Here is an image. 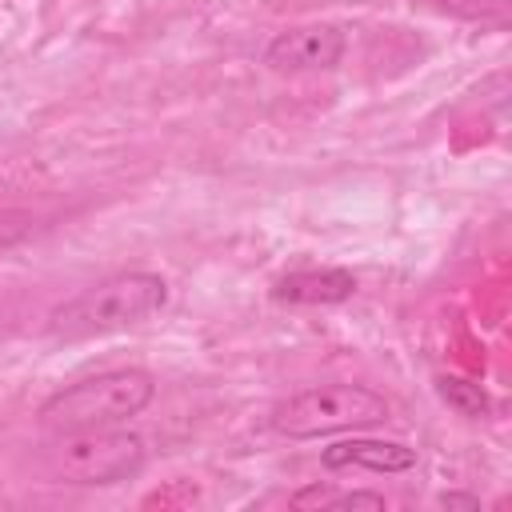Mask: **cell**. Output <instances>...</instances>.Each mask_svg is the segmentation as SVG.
<instances>
[{"label":"cell","instance_id":"obj_9","mask_svg":"<svg viewBox=\"0 0 512 512\" xmlns=\"http://www.w3.org/2000/svg\"><path fill=\"white\" fill-rule=\"evenodd\" d=\"M288 504L292 508H384V496L380 492H364V488L340 492L332 484H308V488L292 492Z\"/></svg>","mask_w":512,"mask_h":512},{"label":"cell","instance_id":"obj_12","mask_svg":"<svg viewBox=\"0 0 512 512\" xmlns=\"http://www.w3.org/2000/svg\"><path fill=\"white\" fill-rule=\"evenodd\" d=\"M440 504H444V508H480V496H468V492H444Z\"/></svg>","mask_w":512,"mask_h":512},{"label":"cell","instance_id":"obj_7","mask_svg":"<svg viewBox=\"0 0 512 512\" xmlns=\"http://www.w3.org/2000/svg\"><path fill=\"white\" fill-rule=\"evenodd\" d=\"M280 304H344L356 296V276L348 268H296L272 284Z\"/></svg>","mask_w":512,"mask_h":512},{"label":"cell","instance_id":"obj_1","mask_svg":"<svg viewBox=\"0 0 512 512\" xmlns=\"http://www.w3.org/2000/svg\"><path fill=\"white\" fill-rule=\"evenodd\" d=\"M168 304V284L156 272H116L84 288L80 296L64 300L48 316L52 340H88L104 332H120L144 324Z\"/></svg>","mask_w":512,"mask_h":512},{"label":"cell","instance_id":"obj_6","mask_svg":"<svg viewBox=\"0 0 512 512\" xmlns=\"http://www.w3.org/2000/svg\"><path fill=\"white\" fill-rule=\"evenodd\" d=\"M324 468H368V472H408L416 468V448L400 444V440H368V436H352V440H336L320 452Z\"/></svg>","mask_w":512,"mask_h":512},{"label":"cell","instance_id":"obj_3","mask_svg":"<svg viewBox=\"0 0 512 512\" xmlns=\"http://www.w3.org/2000/svg\"><path fill=\"white\" fill-rule=\"evenodd\" d=\"M44 472L56 484L80 488H108L144 468V440L136 432L116 428H80V432H52V444L40 456Z\"/></svg>","mask_w":512,"mask_h":512},{"label":"cell","instance_id":"obj_4","mask_svg":"<svg viewBox=\"0 0 512 512\" xmlns=\"http://www.w3.org/2000/svg\"><path fill=\"white\" fill-rule=\"evenodd\" d=\"M388 420V400L364 384H316L280 400L268 416L272 432L288 440H320L336 432L376 428Z\"/></svg>","mask_w":512,"mask_h":512},{"label":"cell","instance_id":"obj_8","mask_svg":"<svg viewBox=\"0 0 512 512\" xmlns=\"http://www.w3.org/2000/svg\"><path fill=\"white\" fill-rule=\"evenodd\" d=\"M436 392H440V400H444L448 408H456V412H460V416H468V420H484V416L492 412L488 392H484L472 376L444 372V376H436Z\"/></svg>","mask_w":512,"mask_h":512},{"label":"cell","instance_id":"obj_2","mask_svg":"<svg viewBox=\"0 0 512 512\" xmlns=\"http://www.w3.org/2000/svg\"><path fill=\"white\" fill-rule=\"evenodd\" d=\"M156 396V380L144 368H108L64 384L40 404L44 432H80V428H116L140 416Z\"/></svg>","mask_w":512,"mask_h":512},{"label":"cell","instance_id":"obj_11","mask_svg":"<svg viewBox=\"0 0 512 512\" xmlns=\"http://www.w3.org/2000/svg\"><path fill=\"white\" fill-rule=\"evenodd\" d=\"M32 212H24V208H4L0 204V252L4 248H12V244H20V240H28L32 236Z\"/></svg>","mask_w":512,"mask_h":512},{"label":"cell","instance_id":"obj_5","mask_svg":"<svg viewBox=\"0 0 512 512\" xmlns=\"http://www.w3.org/2000/svg\"><path fill=\"white\" fill-rule=\"evenodd\" d=\"M348 36L340 24H296L268 40L264 64L272 72H328L344 60Z\"/></svg>","mask_w":512,"mask_h":512},{"label":"cell","instance_id":"obj_10","mask_svg":"<svg viewBox=\"0 0 512 512\" xmlns=\"http://www.w3.org/2000/svg\"><path fill=\"white\" fill-rule=\"evenodd\" d=\"M440 8L484 28H508L512 20V0H440Z\"/></svg>","mask_w":512,"mask_h":512}]
</instances>
